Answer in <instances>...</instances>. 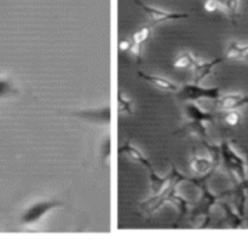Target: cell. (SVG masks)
Returning <instances> with one entry per match:
<instances>
[{
	"instance_id": "1",
	"label": "cell",
	"mask_w": 248,
	"mask_h": 243,
	"mask_svg": "<svg viewBox=\"0 0 248 243\" xmlns=\"http://www.w3.org/2000/svg\"><path fill=\"white\" fill-rule=\"evenodd\" d=\"M63 203L60 202L57 200H44L39 201V202L33 203L29 207H27L26 210L22 212L21 218V224L29 227V225H34L36 223L40 222L43 219V217H45L48 212H51L55 208L61 207Z\"/></svg>"
},
{
	"instance_id": "2",
	"label": "cell",
	"mask_w": 248,
	"mask_h": 243,
	"mask_svg": "<svg viewBox=\"0 0 248 243\" xmlns=\"http://www.w3.org/2000/svg\"><path fill=\"white\" fill-rule=\"evenodd\" d=\"M179 99L188 102H196L200 99H216L220 97L219 87H202L200 84H186L177 92Z\"/></svg>"
},
{
	"instance_id": "3",
	"label": "cell",
	"mask_w": 248,
	"mask_h": 243,
	"mask_svg": "<svg viewBox=\"0 0 248 243\" xmlns=\"http://www.w3.org/2000/svg\"><path fill=\"white\" fill-rule=\"evenodd\" d=\"M135 2L142 9L144 14H147L148 18L150 19L153 24H161L170 21H177V19H184L189 17V15L184 14V12H172L167 11V10L157 9V7L145 4V2L140 1V0H135Z\"/></svg>"
},
{
	"instance_id": "4",
	"label": "cell",
	"mask_w": 248,
	"mask_h": 243,
	"mask_svg": "<svg viewBox=\"0 0 248 243\" xmlns=\"http://www.w3.org/2000/svg\"><path fill=\"white\" fill-rule=\"evenodd\" d=\"M246 104H248V96L242 93H229L217 99L218 108L223 111L236 110Z\"/></svg>"
},
{
	"instance_id": "5",
	"label": "cell",
	"mask_w": 248,
	"mask_h": 243,
	"mask_svg": "<svg viewBox=\"0 0 248 243\" xmlns=\"http://www.w3.org/2000/svg\"><path fill=\"white\" fill-rule=\"evenodd\" d=\"M138 75H140L143 80L148 81L149 84H152L154 87L161 90V91L171 92V93H177V92L179 91V89H181V86H179V85H177L176 82L171 81V80L166 79V77L157 76V75L147 74V73H143V72H138Z\"/></svg>"
},
{
	"instance_id": "6",
	"label": "cell",
	"mask_w": 248,
	"mask_h": 243,
	"mask_svg": "<svg viewBox=\"0 0 248 243\" xmlns=\"http://www.w3.org/2000/svg\"><path fill=\"white\" fill-rule=\"evenodd\" d=\"M75 116L86 120L93 121V122H110V108H101V109H87V110H78L74 111Z\"/></svg>"
},
{
	"instance_id": "7",
	"label": "cell",
	"mask_w": 248,
	"mask_h": 243,
	"mask_svg": "<svg viewBox=\"0 0 248 243\" xmlns=\"http://www.w3.org/2000/svg\"><path fill=\"white\" fill-rule=\"evenodd\" d=\"M222 62L223 58H217V60L208 61V62H200V61H198V62L194 64V67L191 68L194 72V76H195L194 82H195V84H201L202 80H205L208 75L212 74L213 69Z\"/></svg>"
},
{
	"instance_id": "8",
	"label": "cell",
	"mask_w": 248,
	"mask_h": 243,
	"mask_svg": "<svg viewBox=\"0 0 248 243\" xmlns=\"http://www.w3.org/2000/svg\"><path fill=\"white\" fill-rule=\"evenodd\" d=\"M225 147L223 148V152H224L225 160H227L228 165H229L230 168H232L234 171L237 172L240 177L242 179H245L246 177V165H245L244 160L232 149L228 144H224Z\"/></svg>"
},
{
	"instance_id": "9",
	"label": "cell",
	"mask_w": 248,
	"mask_h": 243,
	"mask_svg": "<svg viewBox=\"0 0 248 243\" xmlns=\"http://www.w3.org/2000/svg\"><path fill=\"white\" fill-rule=\"evenodd\" d=\"M119 152H120V154H125L128 159H131L132 161L137 162V164L142 165L143 167L148 168L149 171L153 168L152 165H150V162L147 160V157H145L144 155H143L142 152L137 149V148L132 147V145L128 144V143L127 144L123 145V147L119 149Z\"/></svg>"
},
{
	"instance_id": "10",
	"label": "cell",
	"mask_w": 248,
	"mask_h": 243,
	"mask_svg": "<svg viewBox=\"0 0 248 243\" xmlns=\"http://www.w3.org/2000/svg\"><path fill=\"white\" fill-rule=\"evenodd\" d=\"M186 111L188 118L190 119L191 121H195V122L198 123H202V122H206V121L215 120V115H213V114L202 111L195 103H194V102H189V104H186Z\"/></svg>"
},
{
	"instance_id": "11",
	"label": "cell",
	"mask_w": 248,
	"mask_h": 243,
	"mask_svg": "<svg viewBox=\"0 0 248 243\" xmlns=\"http://www.w3.org/2000/svg\"><path fill=\"white\" fill-rule=\"evenodd\" d=\"M196 62L198 60L190 52H183L174 60L173 67L176 69H188V68H193Z\"/></svg>"
},
{
	"instance_id": "12",
	"label": "cell",
	"mask_w": 248,
	"mask_h": 243,
	"mask_svg": "<svg viewBox=\"0 0 248 243\" xmlns=\"http://www.w3.org/2000/svg\"><path fill=\"white\" fill-rule=\"evenodd\" d=\"M17 93V89L12 80L7 76H0V98Z\"/></svg>"
},
{
	"instance_id": "13",
	"label": "cell",
	"mask_w": 248,
	"mask_h": 243,
	"mask_svg": "<svg viewBox=\"0 0 248 243\" xmlns=\"http://www.w3.org/2000/svg\"><path fill=\"white\" fill-rule=\"evenodd\" d=\"M211 165H212V162L207 159H201V157L195 156L191 160V168L199 174L206 173L211 168Z\"/></svg>"
},
{
	"instance_id": "14",
	"label": "cell",
	"mask_w": 248,
	"mask_h": 243,
	"mask_svg": "<svg viewBox=\"0 0 248 243\" xmlns=\"http://www.w3.org/2000/svg\"><path fill=\"white\" fill-rule=\"evenodd\" d=\"M217 1L219 4V9L220 7L224 9L229 14V16L235 21L237 10H239V0H217Z\"/></svg>"
},
{
	"instance_id": "15",
	"label": "cell",
	"mask_w": 248,
	"mask_h": 243,
	"mask_svg": "<svg viewBox=\"0 0 248 243\" xmlns=\"http://www.w3.org/2000/svg\"><path fill=\"white\" fill-rule=\"evenodd\" d=\"M152 35V29L149 27H142V28L138 29L137 31H135L133 34L132 41L138 46H142L143 44L147 43L148 39Z\"/></svg>"
},
{
	"instance_id": "16",
	"label": "cell",
	"mask_w": 248,
	"mask_h": 243,
	"mask_svg": "<svg viewBox=\"0 0 248 243\" xmlns=\"http://www.w3.org/2000/svg\"><path fill=\"white\" fill-rule=\"evenodd\" d=\"M119 113L125 114V115H131L132 111V101L126 98L121 92H119Z\"/></svg>"
},
{
	"instance_id": "17",
	"label": "cell",
	"mask_w": 248,
	"mask_h": 243,
	"mask_svg": "<svg viewBox=\"0 0 248 243\" xmlns=\"http://www.w3.org/2000/svg\"><path fill=\"white\" fill-rule=\"evenodd\" d=\"M225 58L227 60L236 61L241 60V51H240V44L236 41H232L229 44L227 48V52H225Z\"/></svg>"
},
{
	"instance_id": "18",
	"label": "cell",
	"mask_w": 248,
	"mask_h": 243,
	"mask_svg": "<svg viewBox=\"0 0 248 243\" xmlns=\"http://www.w3.org/2000/svg\"><path fill=\"white\" fill-rule=\"evenodd\" d=\"M224 121L228 123L229 126H239L240 122H241V114L239 113L237 110H230L228 111V114L225 115Z\"/></svg>"
},
{
	"instance_id": "19",
	"label": "cell",
	"mask_w": 248,
	"mask_h": 243,
	"mask_svg": "<svg viewBox=\"0 0 248 243\" xmlns=\"http://www.w3.org/2000/svg\"><path fill=\"white\" fill-rule=\"evenodd\" d=\"M203 9L207 12H216L219 9V4L217 0H205L203 2Z\"/></svg>"
},
{
	"instance_id": "20",
	"label": "cell",
	"mask_w": 248,
	"mask_h": 243,
	"mask_svg": "<svg viewBox=\"0 0 248 243\" xmlns=\"http://www.w3.org/2000/svg\"><path fill=\"white\" fill-rule=\"evenodd\" d=\"M132 39H123V40L119 43V50L121 51V52H127V51L131 50V47H132Z\"/></svg>"
}]
</instances>
